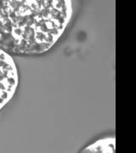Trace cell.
<instances>
[{
  "label": "cell",
  "instance_id": "6da1fadb",
  "mask_svg": "<svg viewBox=\"0 0 136 153\" xmlns=\"http://www.w3.org/2000/svg\"><path fill=\"white\" fill-rule=\"evenodd\" d=\"M73 14L71 0H0V49L41 55L59 41Z\"/></svg>",
  "mask_w": 136,
  "mask_h": 153
},
{
  "label": "cell",
  "instance_id": "7a4b0ae2",
  "mask_svg": "<svg viewBox=\"0 0 136 153\" xmlns=\"http://www.w3.org/2000/svg\"><path fill=\"white\" fill-rule=\"evenodd\" d=\"M18 82L16 61L9 53L0 49V111L14 97Z\"/></svg>",
  "mask_w": 136,
  "mask_h": 153
},
{
  "label": "cell",
  "instance_id": "3957f363",
  "mask_svg": "<svg viewBox=\"0 0 136 153\" xmlns=\"http://www.w3.org/2000/svg\"><path fill=\"white\" fill-rule=\"evenodd\" d=\"M115 138H106L100 139L97 141L91 144L87 147H85L81 152H103L113 153L115 152Z\"/></svg>",
  "mask_w": 136,
  "mask_h": 153
}]
</instances>
